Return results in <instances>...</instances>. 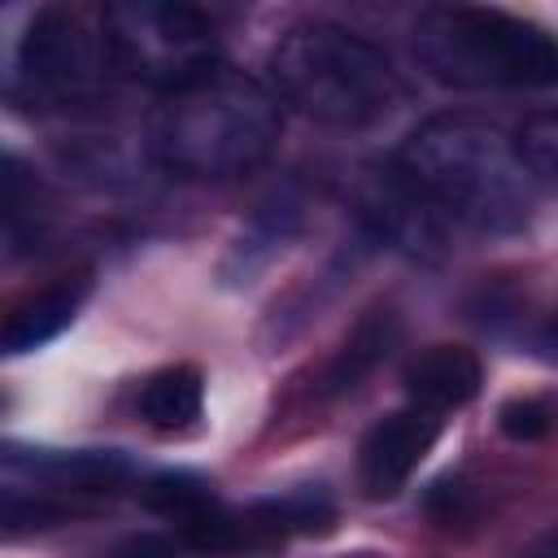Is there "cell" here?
<instances>
[{
  "label": "cell",
  "instance_id": "13",
  "mask_svg": "<svg viewBox=\"0 0 558 558\" xmlns=\"http://www.w3.org/2000/svg\"><path fill=\"white\" fill-rule=\"evenodd\" d=\"M514 157L527 170L532 183L558 192V105L532 109L519 126H514Z\"/></svg>",
  "mask_w": 558,
  "mask_h": 558
},
{
  "label": "cell",
  "instance_id": "15",
  "mask_svg": "<svg viewBox=\"0 0 558 558\" xmlns=\"http://www.w3.org/2000/svg\"><path fill=\"white\" fill-rule=\"evenodd\" d=\"M497 427H501L510 440H541V436L554 427V410H549L541 397H510V401L497 410Z\"/></svg>",
  "mask_w": 558,
  "mask_h": 558
},
{
  "label": "cell",
  "instance_id": "12",
  "mask_svg": "<svg viewBox=\"0 0 558 558\" xmlns=\"http://www.w3.org/2000/svg\"><path fill=\"white\" fill-rule=\"evenodd\" d=\"M392 340H397V318L388 310H371L366 318H357V327L349 331V340L340 344V353L327 366V392H344L362 375H371Z\"/></svg>",
  "mask_w": 558,
  "mask_h": 558
},
{
  "label": "cell",
  "instance_id": "17",
  "mask_svg": "<svg viewBox=\"0 0 558 558\" xmlns=\"http://www.w3.org/2000/svg\"><path fill=\"white\" fill-rule=\"evenodd\" d=\"M536 349H541L545 357H558V314L536 331Z\"/></svg>",
  "mask_w": 558,
  "mask_h": 558
},
{
  "label": "cell",
  "instance_id": "9",
  "mask_svg": "<svg viewBox=\"0 0 558 558\" xmlns=\"http://www.w3.org/2000/svg\"><path fill=\"white\" fill-rule=\"evenodd\" d=\"M484 384V366L462 344H432L405 366V392L423 410H458Z\"/></svg>",
  "mask_w": 558,
  "mask_h": 558
},
{
  "label": "cell",
  "instance_id": "1",
  "mask_svg": "<svg viewBox=\"0 0 558 558\" xmlns=\"http://www.w3.org/2000/svg\"><path fill=\"white\" fill-rule=\"evenodd\" d=\"M392 170L440 214L488 235H510L532 218V179L514 144L466 113H440L410 131Z\"/></svg>",
  "mask_w": 558,
  "mask_h": 558
},
{
  "label": "cell",
  "instance_id": "10",
  "mask_svg": "<svg viewBox=\"0 0 558 558\" xmlns=\"http://www.w3.org/2000/svg\"><path fill=\"white\" fill-rule=\"evenodd\" d=\"M135 405H140V418L161 427V432L192 427L201 418V405H205V375L192 362L161 366L140 384Z\"/></svg>",
  "mask_w": 558,
  "mask_h": 558
},
{
  "label": "cell",
  "instance_id": "2",
  "mask_svg": "<svg viewBox=\"0 0 558 558\" xmlns=\"http://www.w3.org/2000/svg\"><path fill=\"white\" fill-rule=\"evenodd\" d=\"M279 126L283 118L275 92L231 65H209L161 92L148 144L153 157L183 179H235L275 153Z\"/></svg>",
  "mask_w": 558,
  "mask_h": 558
},
{
  "label": "cell",
  "instance_id": "16",
  "mask_svg": "<svg viewBox=\"0 0 558 558\" xmlns=\"http://www.w3.org/2000/svg\"><path fill=\"white\" fill-rule=\"evenodd\" d=\"M109 558H179V545L170 536H157V532H135L122 545H113Z\"/></svg>",
  "mask_w": 558,
  "mask_h": 558
},
{
  "label": "cell",
  "instance_id": "11",
  "mask_svg": "<svg viewBox=\"0 0 558 558\" xmlns=\"http://www.w3.org/2000/svg\"><path fill=\"white\" fill-rule=\"evenodd\" d=\"M4 462H26L39 480L57 488H78V493L113 488L118 480H126V458L113 449H35V458H22L17 449H9Z\"/></svg>",
  "mask_w": 558,
  "mask_h": 558
},
{
  "label": "cell",
  "instance_id": "18",
  "mask_svg": "<svg viewBox=\"0 0 558 558\" xmlns=\"http://www.w3.org/2000/svg\"><path fill=\"white\" fill-rule=\"evenodd\" d=\"M532 558H558V527H549V532L532 545Z\"/></svg>",
  "mask_w": 558,
  "mask_h": 558
},
{
  "label": "cell",
  "instance_id": "4",
  "mask_svg": "<svg viewBox=\"0 0 558 558\" xmlns=\"http://www.w3.org/2000/svg\"><path fill=\"white\" fill-rule=\"evenodd\" d=\"M414 57L445 87H558V35L506 9L436 4L414 22Z\"/></svg>",
  "mask_w": 558,
  "mask_h": 558
},
{
  "label": "cell",
  "instance_id": "3",
  "mask_svg": "<svg viewBox=\"0 0 558 558\" xmlns=\"http://www.w3.org/2000/svg\"><path fill=\"white\" fill-rule=\"evenodd\" d=\"M270 83L283 105L340 131L375 126L401 105V78L388 57L327 17L296 22L275 39Z\"/></svg>",
  "mask_w": 558,
  "mask_h": 558
},
{
  "label": "cell",
  "instance_id": "7",
  "mask_svg": "<svg viewBox=\"0 0 558 558\" xmlns=\"http://www.w3.org/2000/svg\"><path fill=\"white\" fill-rule=\"evenodd\" d=\"M440 436V418L423 405H405L384 414L366 440H362V458H357V475L366 497H397L405 488V480L418 471V462L432 453Z\"/></svg>",
  "mask_w": 558,
  "mask_h": 558
},
{
  "label": "cell",
  "instance_id": "8",
  "mask_svg": "<svg viewBox=\"0 0 558 558\" xmlns=\"http://www.w3.org/2000/svg\"><path fill=\"white\" fill-rule=\"evenodd\" d=\"M87 292H92V275L78 270V275H61V279L44 283L39 292H31L26 301H17L4 318V331H0L4 353L17 357V353H35L48 340H57L74 323V314L83 310Z\"/></svg>",
  "mask_w": 558,
  "mask_h": 558
},
{
  "label": "cell",
  "instance_id": "5",
  "mask_svg": "<svg viewBox=\"0 0 558 558\" xmlns=\"http://www.w3.org/2000/svg\"><path fill=\"white\" fill-rule=\"evenodd\" d=\"M100 35L109 44L113 70L144 78L161 92L218 65L214 17L192 9V4H166V0L105 4L100 9Z\"/></svg>",
  "mask_w": 558,
  "mask_h": 558
},
{
  "label": "cell",
  "instance_id": "14",
  "mask_svg": "<svg viewBox=\"0 0 558 558\" xmlns=\"http://www.w3.org/2000/svg\"><path fill=\"white\" fill-rule=\"evenodd\" d=\"M140 497H144V506H148V510L170 514L174 523H187V519H196L201 510H209V506H214L209 484H205V480H196V475H187V471L153 475V480L140 488Z\"/></svg>",
  "mask_w": 558,
  "mask_h": 558
},
{
  "label": "cell",
  "instance_id": "6",
  "mask_svg": "<svg viewBox=\"0 0 558 558\" xmlns=\"http://www.w3.org/2000/svg\"><path fill=\"white\" fill-rule=\"evenodd\" d=\"M109 61L105 35H92L70 9H39L17 44L13 96L39 109L74 105L96 92Z\"/></svg>",
  "mask_w": 558,
  "mask_h": 558
},
{
  "label": "cell",
  "instance_id": "19",
  "mask_svg": "<svg viewBox=\"0 0 558 558\" xmlns=\"http://www.w3.org/2000/svg\"><path fill=\"white\" fill-rule=\"evenodd\" d=\"M353 558H375V554H353Z\"/></svg>",
  "mask_w": 558,
  "mask_h": 558
}]
</instances>
